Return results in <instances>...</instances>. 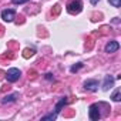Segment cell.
Segmentation results:
<instances>
[{
    "label": "cell",
    "mask_w": 121,
    "mask_h": 121,
    "mask_svg": "<svg viewBox=\"0 0 121 121\" xmlns=\"http://www.w3.org/2000/svg\"><path fill=\"white\" fill-rule=\"evenodd\" d=\"M84 88L87 90V91H97L98 90V81L97 80H87L86 83H84Z\"/></svg>",
    "instance_id": "cell-5"
},
{
    "label": "cell",
    "mask_w": 121,
    "mask_h": 121,
    "mask_svg": "<svg viewBox=\"0 0 121 121\" xmlns=\"http://www.w3.org/2000/svg\"><path fill=\"white\" fill-rule=\"evenodd\" d=\"M17 97H19V94L17 93H14V94H10V95H6L3 100H2V103H13V101H16L17 100Z\"/></svg>",
    "instance_id": "cell-9"
},
{
    "label": "cell",
    "mask_w": 121,
    "mask_h": 121,
    "mask_svg": "<svg viewBox=\"0 0 121 121\" xmlns=\"http://www.w3.org/2000/svg\"><path fill=\"white\" fill-rule=\"evenodd\" d=\"M118 48H120V44L115 40H111L105 44V53H115Z\"/></svg>",
    "instance_id": "cell-6"
},
{
    "label": "cell",
    "mask_w": 121,
    "mask_h": 121,
    "mask_svg": "<svg viewBox=\"0 0 121 121\" xmlns=\"http://www.w3.org/2000/svg\"><path fill=\"white\" fill-rule=\"evenodd\" d=\"M110 4H112L114 7H120L121 6V0H108Z\"/></svg>",
    "instance_id": "cell-13"
},
{
    "label": "cell",
    "mask_w": 121,
    "mask_h": 121,
    "mask_svg": "<svg viewBox=\"0 0 121 121\" xmlns=\"http://www.w3.org/2000/svg\"><path fill=\"white\" fill-rule=\"evenodd\" d=\"M27 2H30V0H12L13 4H23V3H27Z\"/></svg>",
    "instance_id": "cell-14"
},
{
    "label": "cell",
    "mask_w": 121,
    "mask_h": 121,
    "mask_svg": "<svg viewBox=\"0 0 121 121\" xmlns=\"http://www.w3.org/2000/svg\"><path fill=\"white\" fill-rule=\"evenodd\" d=\"M56 118H57V114H56V112H51V114H47V115L41 117L43 121H46V120H56Z\"/></svg>",
    "instance_id": "cell-12"
},
{
    "label": "cell",
    "mask_w": 121,
    "mask_h": 121,
    "mask_svg": "<svg viewBox=\"0 0 121 121\" xmlns=\"http://www.w3.org/2000/svg\"><path fill=\"white\" fill-rule=\"evenodd\" d=\"M88 117L93 121H97L101 118V112H100V105L98 104H91L90 110H88Z\"/></svg>",
    "instance_id": "cell-3"
},
{
    "label": "cell",
    "mask_w": 121,
    "mask_h": 121,
    "mask_svg": "<svg viewBox=\"0 0 121 121\" xmlns=\"http://www.w3.org/2000/svg\"><path fill=\"white\" fill-rule=\"evenodd\" d=\"M46 78H47V80H53V76H51V74H46Z\"/></svg>",
    "instance_id": "cell-16"
},
{
    "label": "cell",
    "mask_w": 121,
    "mask_h": 121,
    "mask_svg": "<svg viewBox=\"0 0 121 121\" xmlns=\"http://www.w3.org/2000/svg\"><path fill=\"white\" fill-rule=\"evenodd\" d=\"M83 67V63H77V64H74V66H71V69H70V71L71 73H77L80 69Z\"/></svg>",
    "instance_id": "cell-11"
},
{
    "label": "cell",
    "mask_w": 121,
    "mask_h": 121,
    "mask_svg": "<svg viewBox=\"0 0 121 121\" xmlns=\"http://www.w3.org/2000/svg\"><path fill=\"white\" fill-rule=\"evenodd\" d=\"M67 103H69V98H67V97H63L61 100H60V101H58V103L56 104V108H54V112H56V114H58L60 111H61V108H63V107H64V105H66Z\"/></svg>",
    "instance_id": "cell-8"
},
{
    "label": "cell",
    "mask_w": 121,
    "mask_h": 121,
    "mask_svg": "<svg viewBox=\"0 0 121 121\" xmlns=\"http://www.w3.org/2000/svg\"><path fill=\"white\" fill-rule=\"evenodd\" d=\"M20 76H22L20 70L13 67V69L7 70V73H6V80H7L9 83H14V81H17V80L20 78Z\"/></svg>",
    "instance_id": "cell-2"
},
{
    "label": "cell",
    "mask_w": 121,
    "mask_h": 121,
    "mask_svg": "<svg viewBox=\"0 0 121 121\" xmlns=\"http://www.w3.org/2000/svg\"><path fill=\"white\" fill-rule=\"evenodd\" d=\"M111 98H112V101H115V103H118V101L121 100V90H120V88H115V91L112 93V95H111Z\"/></svg>",
    "instance_id": "cell-10"
},
{
    "label": "cell",
    "mask_w": 121,
    "mask_h": 121,
    "mask_svg": "<svg viewBox=\"0 0 121 121\" xmlns=\"http://www.w3.org/2000/svg\"><path fill=\"white\" fill-rule=\"evenodd\" d=\"M14 17H16V12H14L13 9H7V10H3V12H2V19H3L4 22H7V23L13 22Z\"/></svg>",
    "instance_id": "cell-4"
},
{
    "label": "cell",
    "mask_w": 121,
    "mask_h": 121,
    "mask_svg": "<svg viewBox=\"0 0 121 121\" xmlns=\"http://www.w3.org/2000/svg\"><path fill=\"white\" fill-rule=\"evenodd\" d=\"M112 86H114V77L105 76V77H104V83H103V90H104V91H108Z\"/></svg>",
    "instance_id": "cell-7"
},
{
    "label": "cell",
    "mask_w": 121,
    "mask_h": 121,
    "mask_svg": "<svg viewBox=\"0 0 121 121\" xmlns=\"http://www.w3.org/2000/svg\"><path fill=\"white\" fill-rule=\"evenodd\" d=\"M98 2H100V0H90V3H91V4H97Z\"/></svg>",
    "instance_id": "cell-15"
},
{
    "label": "cell",
    "mask_w": 121,
    "mask_h": 121,
    "mask_svg": "<svg viewBox=\"0 0 121 121\" xmlns=\"http://www.w3.org/2000/svg\"><path fill=\"white\" fill-rule=\"evenodd\" d=\"M83 9V2L81 0H71L67 4V12L71 14H78Z\"/></svg>",
    "instance_id": "cell-1"
}]
</instances>
